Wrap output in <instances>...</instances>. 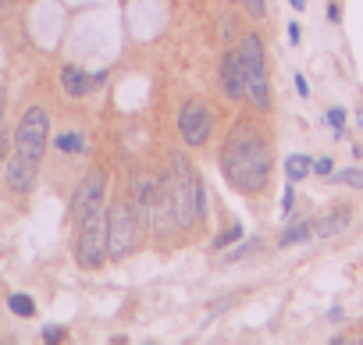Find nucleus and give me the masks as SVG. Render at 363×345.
Instances as JSON below:
<instances>
[{
	"label": "nucleus",
	"mask_w": 363,
	"mask_h": 345,
	"mask_svg": "<svg viewBox=\"0 0 363 345\" xmlns=\"http://www.w3.org/2000/svg\"><path fill=\"white\" fill-rule=\"evenodd\" d=\"M271 171H274V157L267 135L257 125L239 121L221 146V175L228 179L232 189L253 196L271 186Z\"/></svg>",
	"instance_id": "1"
},
{
	"label": "nucleus",
	"mask_w": 363,
	"mask_h": 345,
	"mask_svg": "<svg viewBox=\"0 0 363 345\" xmlns=\"http://www.w3.org/2000/svg\"><path fill=\"white\" fill-rule=\"evenodd\" d=\"M167 189L174 200V221L178 228H193L203 217L207 207V186L193 171L186 153H171V167H167Z\"/></svg>",
	"instance_id": "2"
},
{
	"label": "nucleus",
	"mask_w": 363,
	"mask_h": 345,
	"mask_svg": "<svg viewBox=\"0 0 363 345\" xmlns=\"http://www.w3.org/2000/svg\"><path fill=\"white\" fill-rule=\"evenodd\" d=\"M239 61H242V79H246V100L257 111L271 107V82H267V57H264V40L257 33L242 36L239 43Z\"/></svg>",
	"instance_id": "3"
},
{
	"label": "nucleus",
	"mask_w": 363,
	"mask_h": 345,
	"mask_svg": "<svg viewBox=\"0 0 363 345\" xmlns=\"http://www.w3.org/2000/svg\"><path fill=\"white\" fill-rule=\"evenodd\" d=\"M75 228H79L75 232V260H79V267H86V271L100 267L107 260V207L93 210Z\"/></svg>",
	"instance_id": "4"
},
{
	"label": "nucleus",
	"mask_w": 363,
	"mask_h": 345,
	"mask_svg": "<svg viewBox=\"0 0 363 345\" xmlns=\"http://www.w3.org/2000/svg\"><path fill=\"white\" fill-rule=\"evenodd\" d=\"M47 142H50V114L43 107H29L18 118V128H15V153H22V157L40 164Z\"/></svg>",
	"instance_id": "5"
},
{
	"label": "nucleus",
	"mask_w": 363,
	"mask_h": 345,
	"mask_svg": "<svg viewBox=\"0 0 363 345\" xmlns=\"http://www.w3.org/2000/svg\"><path fill=\"white\" fill-rule=\"evenodd\" d=\"M135 235H139L135 210L125 200H114L107 207V256L125 260L132 253V246H135Z\"/></svg>",
	"instance_id": "6"
},
{
	"label": "nucleus",
	"mask_w": 363,
	"mask_h": 345,
	"mask_svg": "<svg viewBox=\"0 0 363 345\" xmlns=\"http://www.w3.org/2000/svg\"><path fill=\"white\" fill-rule=\"evenodd\" d=\"M178 135H182V142L193 146V149L211 142V135H214V111H211L207 100L196 96V100L182 103V111H178Z\"/></svg>",
	"instance_id": "7"
},
{
	"label": "nucleus",
	"mask_w": 363,
	"mask_h": 345,
	"mask_svg": "<svg viewBox=\"0 0 363 345\" xmlns=\"http://www.w3.org/2000/svg\"><path fill=\"white\" fill-rule=\"evenodd\" d=\"M104 193H107V171L104 167H93L89 175L75 186V193H72V203H68V217L79 225V221H86L93 210H100L104 207Z\"/></svg>",
	"instance_id": "8"
},
{
	"label": "nucleus",
	"mask_w": 363,
	"mask_h": 345,
	"mask_svg": "<svg viewBox=\"0 0 363 345\" xmlns=\"http://www.w3.org/2000/svg\"><path fill=\"white\" fill-rule=\"evenodd\" d=\"M36 171H40V164L29 160V157H22V153H8V160H4V179H8V186L15 193H33Z\"/></svg>",
	"instance_id": "9"
},
{
	"label": "nucleus",
	"mask_w": 363,
	"mask_h": 345,
	"mask_svg": "<svg viewBox=\"0 0 363 345\" xmlns=\"http://www.w3.org/2000/svg\"><path fill=\"white\" fill-rule=\"evenodd\" d=\"M221 93L228 100H246V79H242V61L239 50H228L221 57Z\"/></svg>",
	"instance_id": "10"
},
{
	"label": "nucleus",
	"mask_w": 363,
	"mask_h": 345,
	"mask_svg": "<svg viewBox=\"0 0 363 345\" xmlns=\"http://www.w3.org/2000/svg\"><path fill=\"white\" fill-rule=\"evenodd\" d=\"M153 200H157V182L153 179H132V210H135V221L139 228H150V217H153Z\"/></svg>",
	"instance_id": "11"
},
{
	"label": "nucleus",
	"mask_w": 363,
	"mask_h": 345,
	"mask_svg": "<svg viewBox=\"0 0 363 345\" xmlns=\"http://www.w3.org/2000/svg\"><path fill=\"white\" fill-rule=\"evenodd\" d=\"M349 221H352V210H349V207H335V210H328V214L313 225V235H320V239H335L338 232L349 228Z\"/></svg>",
	"instance_id": "12"
},
{
	"label": "nucleus",
	"mask_w": 363,
	"mask_h": 345,
	"mask_svg": "<svg viewBox=\"0 0 363 345\" xmlns=\"http://www.w3.org/2000/svg\"><path fill=\"white\" fill-rule=\"evenodd\" d=\"M61 86H65V93H68V96H86V93H89V86H93V79H89L82 68L65 64V68H61Z\"/></svg>",
	"instance_id": "13"
},
{
	"label": "nucleus",
	"mask_w": 363,
	"mask_h": 345,
	"mask_svg": "<svg viewBox=\"0 0 363 345\" xmlns=\"http://www.w3.org/2000/svg\"><path fill=\"white\" fill-rule=\"evenodd\" d=\"M310 171H313V157H306V153L285 157V175H289V182H303Z\"/></svg>",
	"instance_id": "14"
},
{
	"label": "nucleus",
	"mask_w": 363,
	"mask_h": 345,
	"mask_svg": "<svg viewBox=\"0 0 363 345\" xmlns=\"http://www.w3.org/2000/svg\"><path fill=\"white\" fill-rule=\"evenodd\" d=\"M310 239H313V221H299V225H292V228L281 232L278 246L285 249V246H299V242H310Z\"/></svg>",
	"instance_id": "15"
},
{
	"label": "nucleus",
	"mask_w": 363,
	"mask_h": 345,
	"mask_svg": "<svg viewBox=\"0 0 363 345\" xmlns=\"http://www.w3.org/2000/svg\"><path fill=\"white\" fill-rule=\"evenodd\" d=\"M54 146H57L61 153H75V157H79V153H86V139H82L79 132H65V135H57V139H54Z\"/></svg>",
	"instance_id": "16"
},
{
	"label": "nucleus",
	"mask_w": 363,
	"mask_h": 345,
	"mask_svg": "<svg viewBox=\"0 0 363 345\" xmlns=\"http://www.w3.org/2000/svg\"><path fill=\"white\" fill-rule=\"evenodd\" d=\"M8 310H11L15 317H36V302H33V295H26V292H15V295L8 299Z\"/></svg>",
	"instance_id": "17"
},
{
	"label": "nucleus",
	"mask_w": 363,
	"mask_h": 345,
	"mask_svg": "<svg viewBox=\"0 0 363 345\" xmlns=\"http://www.w3.org/2000/svg\"><path fill=\"white\" fill-rule=\"evenodd\" d=\"M338 186H349V189H363V167H345L335 175Z\"/></svg>",
	"instance_id": "18"
},
{
	"label": "nucleus",
	"mask_w": 363,
	"mask_h": 345,
	"mask_svg": "<svg viewBox=\"0 0 363 345\" xmlns=\"http://www.w3.org/2000/svg\"><path fill=\"white\" fill-rule=\"evenodd\" d=\"M324 118H328V125L335 128V135L342 139V135H345V111H342V107H331Z\"/></svg>",
	"instance_id": "19"
},
{
	"label": "nucleus",
	"mask_w": 363,
	"mask_h": 345,
	"mask_svg": "<svg viewBox=\"0 0 363 345\" xmlns=\"http://www.w3.org/2000/svg\"><path fill=\"white\" fill-rule=\"evenodd\" d=\"M235 239H242V228H239V225H232V228H228L225 235H218V242H214V249H228V246H232Z\"/></svg>",
	"instance_id": "20"
},
{
	"label": "nucleus",
	"mask_w": 363,
	"mask_h": 345,
	"mask_svg": "<svg viewBox=\"0 0 363 345\" xmlns=\"http://www.w3.org/2000/svg\"><path fill=\"white\" fill-rule=\"evenodd\" d=\"M292 207H296V189H292V186H285V193H281V214H285V217H292Z\"/></svg>",
	"instance_id": "21"
},
{
	"label": "nucleus",
	"mask_w": 363,
	"mask_h": 345,
	"mask_svg": "<svg viewBox=\"0 0 363 345\" xmlns=\"http://www.w3.org/2000/svg\"><path fill=\"white\" fill-rule=\"evenodd\" d=\"M68 331L65 327H43V341H65Z\"/></svg>",
	"instance_id": "22"
},
{
	"label": "nucleus",
	"mask_w": 363,
	"mask_h": 345,
	"mask_svg": "<svg viewBox=\"0 0 363 345\" xmlns=\"http://www.w3.org/2000/svg\"><path fill=\"white\" fill-rule=\"evenodd\" d=\"M11 142H15V135H8V132H4V125H0V160H8Z\"/></svg>",
	"instance_id": "23"
},
{
	"label": "nucleus",
	"mask_w": 363,
	"mask_h": 345,
	"mask_svg": "<svg viewBox=\"0 0 363 345\" xmlns=\"http://www.w3.org/2000/svg\"><path fill=\"white\" fill-rule=\"evenodd\" d=\"M313 171H317V175H331V171H335L331 157H320V160H313Z\"/></svg>",
	"instance_id": "24"
},
{
	"label": "nucleus",
	"mask_w": 363,
	"mask_h": 345,
	"mask_svg": "<svg viewBox=\"0 0 363 345\" xmlns=\"http://www.w3.org/2000/svg\"><path fill=\"white\" fill-rule=\"evenodd\" d=\"M242 4H246V11L253 18H264V0H242Z\"/></svg>",
	"instance_id": "25"
},
{
	"label": "nucleus",
	"mask_w": 363,
	"mask_h": 345,
	"mask_svg": "<svg viewBox=\"0 0 363 345\" xmlns=\"http://www.w3.org/2000/svg\"><path fill=\"white\" fill-rule=\"evenodd\" d=\"M296 93H299V96H310V86H306L303 75H296Z\"/></svg>",
	"instance_id": "26"
},
{
	"label": "nucleus",
	"mask_w": 363,
	"mask_h": 345,
	"mask_svg": "<svg viewBox=\"0 0 363 345\" xmlns=\"http://www.w3.org/2000/svg\"><path fill=\"white\" fill-rule=\"evenodd\" d=\"M4 107H8V89H4V82H0V121H4Z\"/></svg>",
	"instance_id": "27"
},
{
	"label": "nucleus",
	"mask_w": 363,
	"mask_h": 345,
	"mask_svg": "<svg viewBox=\"0 0 363 345\" xmlns=\"http://www.w3.org/2000/svg\"><path fill=\"white\" fill-rule=\"evenodd\" d=\"M328 18H331V22H335V26H338V22H342V11H338V4H331V8H328Z\"/></svg>",
	"instance_id": "28"
},
{
	"label": "nucleus",
	"mask_w": 363,
	"mask_h": 345,
	"mask_svg": "<svg viewBox=\"0 0 363 345\" xmlns=\"http://www.w3.org/2000/svg\"><path fill=\"white\" fill-rule=\"evenodd\" d=\"M299 36H303V33H299V26L292 22V26H289V40H292V43H299Z\"/></svg>",
	"instance_id": "29"
},
{
	"label": "nucleus",
	"mask_w": 363,
	"mask_h": 345,
	"mask_svg": "<svg viewBox=\"0 0 363 345\" xmlns=\"http://www.w3.org/2000/svg\"><path fill=\"white\" fill-rule=\"evenodd\" d=\"M303 4H306V0H292V8H296V11H303Z\"/></svg>",
	"instance_id": "30"
},
{
	"label": "nucleus",
	"mask_w": 363,
	"mask_h": 345,
	"mask_svg": "<svg viewBox=\"0 0 363 345\" xmlns=\"http://www.w3.org/2000/svg\"><path fill=\"white\" fill-rule=\"evenodd\" d=\"M356 125H359V132H363V111H359V114H356Z\"/></svg>",
	"instance_id": "31"
}]
</instances>
